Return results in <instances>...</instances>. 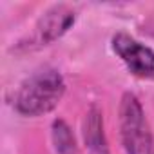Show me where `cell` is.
<instances>
[{
    "mask_svg": "<svg viewBox=\"0 0 154 154\" xmlns=\"http://www.w3.org/2000/svg\"><path fill=\"white\" fill-rule=\"evenodd\" d=\"M65 91L67 84L62 72L54 67H44L20 82L11 94V107L22 116H44L58 107Z\"/></svg>",
    "mask_w": 154,
    "mask_h": 154,
    "instance_id": "6da1fadb",
    "label": "cell"
},
{
    "mask_svg": "<svg viewBox=\"0 0 154 154\" xmlns=\"http://www.w3.org/2000/svg\"><path fill=\"white\" fill-rule=\"evenodd\" d=\"M120 138L125 154H154V134L140 98L127 91L118 107Z\"/></svg>",
    "mask_w": 154,
    "mask_h": 154,
    "instance_id": "7a4b0ae2",
    "label": "cell"
},
{
    "mask_svg": "<svg viewBox=\"0 0 154 154\" xmlns=\"http://www.w3.org/2000/svg\"><path fill=\"white\" fill-rule=\"evenodd\" d=\"M76 22V11L67 4H54L35 22L31 33L15 44L17 53H27L60 40Z\"/></svg>",
    "mask_w": 154,
    "mask_h": 154,
    "instance_id": "3957f363",
    "label": "cell"
},
{
    "mask_svg": "<svg viewBox=\"0 0 154 154\" xmlns=\"http://www.w3.org/2000/svg\"><path fill=\"white\" fill-rule=\"evenodd\" d=\"M111 49L132 76L140 80H154V51L149 45L125 31H118L111 36Z\"/></svg>",
    "mask_w": 154,
    "mask_h": 154,
    "instance_id": "277c9868",
    "label": "cell"
},
{
    "mask_svg": "<svg viewBox=\"0 0 154 154\" xmlns=\"http://www.w3.org/2000/svg\"><path fill=\"white\" fill-rule=\"evenodd\" d=\"M82 134H84V143H85L87 154H111L107 134H105L103 112L96 103H93L84 116Z\"/></svg>",
    "mask_w": 154,
    "mask_h": 154,
    "instance_id": "5b68a950",
    "label": "cell"
},
{
    "mask_svg": "<svg viewBox=\"0 0 154 154\" xmlns=\"http://www.w3.org/2000/svg\"><path fill=\"white\" fill-rule=\"evenodd\" d=\"M51 141L56 154H80L78 141L63 118H54L51 123Z\"/></svg>",
    "mask_w": 154,
    "mask_h": 154,
    "instance_id": "8992f818",
    "label": "cell"
}]
</instances>
